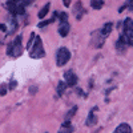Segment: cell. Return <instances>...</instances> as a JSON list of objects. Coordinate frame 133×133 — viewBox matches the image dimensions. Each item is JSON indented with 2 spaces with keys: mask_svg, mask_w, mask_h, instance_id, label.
Instances as JSON below:
<instances>
[{
  "mask_svg": "<svg viewBox=\"0 0 133 133\" xmlns=\"http://www.w3.org/2000/svg\"><path fill=\"white\" fill-rule=\"evenodd\" d=\"M28 52H29L31 59H41L45 56V52H44V48H43V40L39 36L35 37V41H33L32 47L28 49Z\"/></svg>",
  "mask_w": 133,
  "mask_h": 133,
  "instance_id": "1",
  "label": "cell"
},
{
  "mask_svg": "<svg viewBox=\"0 0 133 133\" xmlns=\"http://www.w3.org/2000/svg\"><path fill=\"white\" fill-rule=\"evenodd\" d=\"M21 40H23V37H21V35H20L11 44H8V47H7V55H9V56H12V57H19L20 55L23 53Z\"/></svg>",
  "mask_w": 133,
  "mask_h": 133,
  "instance_id": "2",
  "label": "cell"
},
{
  "mask_svg": "<svg viewBox=\"0 0 133 133\" xmlns=\"http://www.w3.org/2000/svg\"><path fill=\"white\" fill-rule=\"evenodd\" d=\"M69 59H71V52L65 47H61L56 53V64H57V66H64L69 61Z\"/></svg>",
  "mask_w": 133,
  "mask_h": 133,
  "instance_id": "3",
  "label": "cell"
},
{
  "mask_svg": "<svg viewBox=\"0 0 133 133\" xmlns=\"http://www.w3.org/2000/svg\"><path fill=\"white\" fill-rule=\"evenodd\" d=\"M64 83L66 84V87H75L77 84V81H79V79H77L76 73H73L72 71H66L64 73Z\"/></svg>",
  "mask_w": 133,
  "mask_h": 133,
  "instance_id": "4",
  "label": "cell"
},
{
  "mask_svg": "<svg viewBox=\"0 0 133 133\" xmlns=\"http://www.w3.org/2000/svg\"><path fill=\"white\" fill-rule=\"evenodd\" d=\"M84 14H85V9L83 8L81 2H77V3L73 5V15L76 16L77 20H81V17H83Z\"/></svg>",
  "mask_w": 133,
  "mask_h": 133,
  "instance_id": "5",
  "label": "cell"
},
{
  "mask_svg": "<svg viewBox=\"0 0 133 133\" xmlns=\"http://www.w3.org/2000/svg\"><path fill=\"white\" fill-rule=\"evenodd\" d=\"M112 29H113V24L112 23H107V24H104V27L101 28V31H100V35H101L103 39H105V37H108L110 35Z\"/></svg>",
  "mask_w": 133,
  "mask_h": 133,
  "instance_id": "6",
  "label": "cell"
},
{
  "mask_svg": "<svg viewBox=\"0 0 133 133\" xmlns=\"http://www.w3.org/2000/svg\"><path fill=\"white\" fill-rule=\"evenodd\" d=\"M69 24H68V21H64V23H60V27H59V33L61 35V37H65L66 35L69 33Z\"/></svg>",
  "mask_w": 133,
  "mask_h": 133,
  "instance_id": "7",
  "label": "cell"
},
{
  "mask_svg": "<svg viewBox=\"0 0 133 133\" xmlns=\"http://www.w3.org/2000/svg\"><path fill=\"white\" fill-rule=\"evenodd\" d=\"M113 133H132V128L129 124H120L113 130Z\"/></svg>",
  "mask_w": 133,
  "mask_h": 133,
  "instance_id": "8",
  "label": "cell"
},
{
  "mask_svg": "<svg viewBox=\"0 0 133 133\" xmlns=\"http://www.w3.org/2000/svg\"><path fill=\"white\" fill-rule=\"evenodd\" d=\"M97 124V117H96V115L93 113V109L89 112V115H88V118H87V125L88 127H93V125H96Z\"/></svg>",
  "mask_w": 133,
  "mask_h": 133,
  "instance_id": "9",
  "label": "cell"
},
{
  "mask_svg": "<svg viewBox=\"0 0 133 133\" xmlns=\"http://www.w3.org/2000/svg\"><path fill=\"white\" fill-rule=\"evenodd\" d=\"M72 132H73V127L69 124V121H65L59 133H72Z\"/></svg>",
  "mask_w": 133,
  "mask_h": 133,
  "instance_id": "10",
  "label": "cell"
},
{
  "mask_svg": "<svg viewBox=\"0 0 133 133\" xmlns=\"http://www.w3.org/2000/svg\"><path fill=\"white\" fill-rule=\"evenodd\" d=\"M133 29V19L127 17L124 20V31H132Z\"/></svg>",
  "mask_w": 133,
  "mask_h": 133,
  "instance_id": "11",
  "label": "cell"
},
{
  "mask_svg": "<svg viewBox=\"0 0 133 133\" xmlns=\"http://www.w3.org/2000/svg\"><path fill=\"white\" fill-rule=\"evenodd\" d=\"M49 3H47L45 5H44L41 9H40V12H39V19L41 20V19H44V17H45L47 16V14H48V11H49Z\"/></svg>",
  "mask_w": 133,
  "mask_h": 133,
  "instance_id": "12",
  "label": "cell"
},
{
  "mask_svg": "<svg viewBox=\"0 0 133 133\" xmlns=\"http://www.w3.org/2000/svg\"><path fill=\"white\" fill-rule=\"evenodd\" d=\"M91 5H92L93 9H101L103 5H104V0H92Z\"/></svg>",
  "mask_w": 133,
  "mask_h": 133,
  "instance_id": "13",
  "label": "cell"
},
{
  "mask_svg": "<svg viewBox=\"0 0 133 133\" xmlns=\"http://www.w3.org/2000/svg\"><path fill=\"white\" fill-rule=\"evenodd\" d=\"M65 89H66V84H65L64 81H60V83L57 84V95H59V96H63V95L65 93Z\"/></svg>",
  "mask_w": 133,
  "mask_h": 133,
  "instance_id": "14",
  "label": "cell"
},
{
  "mask_svg": "<svg viewBox=\"0 0 133 133\" xmlns=\"http://www.w3.org/2000/svg\"><path fill=\"white\" fill-rule=\"evenodd\" d=\"M55 19H56V16H53V17H51V19H48V20H44V21H40L39 23V28H43V27H45V25H49V24H52L53 21H55Z\"/></svg>",
  "mask_w": 133,
  "mask_h": 133,
  "instance_id": "15",
  "label": "cell"
},
{
  "mask_svg": "<svg viewBox=\"0 0 133 133\" xmlns=\"http://www.w3.org/2000/svg\"><path fill=\"white\" fill-rule=\"evenodd\" d=\"M9 27H11V29L8 31V35H12V33L17 29V21H16L15 19H12V21H11V25H9Z\"/></svg>",
  "mask_w": 133,
  "mask_h": 133,
  "instance_id": "16",
  "label": "cell"
},
{
  "mask_svg": "<svg viewBox=\"0 0 133 133\" xmlns=\"http://www.w3.org/2000/svg\"><path fill=\"white\" fill-rule=\"evenodd\" d=\"M125 45H127V44H125V43L123 41V39H121V37H120V39L117 40V43H116V48H117L118 51L124 49V48H125Z\"/></svg>",
  "mask_w": 133,
  "mask_h": 133,
  "instance_id": "17",
  "label": "cell"
},
{
  "mask_svg": "<svg viewBox=\"0 0 133 133\" xmlns=\"http://www.w3.org/2000/svg\"><path fill=\"white\" fill-rule=\"evenodd\" d=\"M8 92V85L7 84H2L0 85V96H5Z\"/></svg>",
  "mask_w": 133,
  "mask_h": 133,
  "instance_id": "18",
  "label": "cell"
},
{
  "mask_svg": "<svg viewBox=\"0 0 133 133\" xmlns=\"http://www.w3.org/2000/svg\"><path fill=\"white\" fill-rule=\"evenodd\" d=\"M76 110H77V107H73V108H72V109L69 110V113L66 115V121H68V120H69V118H71L72 116H75V113H76Z\"/></svg>",
  "mask_w": 133,
  "mask_h": 133,
  "instance_id": "19",
  "label": "cell"
},
{
  "mask_svg": "<svg viewBox=\"0 0 133 133\" xmlns=\"http://www.w3.org/2000/svg\"><path fill=\"white\" fill-rule=\"evenodd\" d=\"M59 19H60L61 23H64V21H66V19H68V15H66L65 12H61L60 16H59Z\"/></svg>",
  "mask_w": 133,
  "mask_h": 133,
  "instance_id": "20",
  "label": "cell"
},
{
  "mask_svg": "<svg viewBox=\"0 0 133 133\" xmlns=\"http://www.w3.org/2000/svg\"><path fill=\"white\" fill-rule=\"evenodd\" d=\"M127 8L128 9H130V11H133V0H127Z\"/></svg>",
  "mask_w": 133,
  "mask_h": 133,
  "instance_id": "21",
  "label": "cell"
},
{
  "mask_svg": "<svg viewBox=\"0 0 133 133\" xmlns=\"http://www.w3.org/2000/svg\"><path fill=\"white\" fill-rule=\"evenodd\" d=\"M15 87H16V81L12 80V81H11V84H9V87H8V91H12Z\"/></svg>",
  "mask_w": 133,
  "mask_h": 133,
  "instance_id": "22",
  "label": "cell"
},
{
  "mask_svg": "<svg viewBox=\"0 0 133 133\" xmlns=\"http://www.w3.org/2000/svg\"><path fill=\"white\" fill-rule=\"evenodd\" d=\"M33 2H35V0H23V3H21V4H23V5L25 7V5H29V4H32Z\"/></svg>",
  "mask_w": 133,
  "mask_h": 133,
  "instance_id": "23",
  "label": "cell"
},
{
  "mask_svg": "<svg viewBox=\"0 0 133 133\" xmlns=\"http://www.w3.org/2000/svg\"><path fill=\"white\" fill-rule=\"evenodd\" d=\"M0 31L7 32V27H5V24H0Z\"/></svg>",
  "mask_w": 133,
  "mask_h": 133,
  "instance_id": "24",
  "label": "cell"
},
{
  "mask_svg": "<svg viewBox=\"0 0 133 133\" xmlns=\"http://www.w3.org/2000/svg\"><path fill=\"white\" fill-rule=\"evenodd\" d=\"M36 89H37V87H32L29 91H31V93H32V95H35V93H36Z\"/></svg>",
  "mask_w": 133,
  "mask_h": 133,
  "instance_id": "25",
  "label": "cell"
},
{
  "mask_svg": "<svg viewBox=\"0 0 133 133\" xmlns=\"http://www.w3.org/2000/svg\"><path fill=\"white\" fill-rule=\"evenodd\" d=\"M63 2H64V5L65 7H69L71 5V0H63Z\"/></svg>",
  "mask_w": 133,
  "mask_h": 133,
  "instance_id": "26",
  "label": "cell"
},
{
  "mask_svg": "<svg viewBox=\"0 0 133 133\" xmlns=\"http://www.w3.org/2000/svg\"><path fill=\"white\" fill-rule=\"evenodd\" d=\"M91 2H92V0H91Z\"/></svg>",
  "mask_w": 133,
  "mask_h": 133,
  "instance_id": "27",
  "label": "cell"
}]
</instances>
